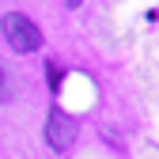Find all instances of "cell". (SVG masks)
<instances>
[{
    "label": "cell",
    "mask_w": 159,
    "mask_h": 159,
    "mask_svg": "<svg viewBox=\"0 0 159 159\" xmlns=\"http://www.w3.org/2000/svg\"><path fill=\"white\" fill-rule=\"evenodd\" d=\"M0 34L8 38V46L15 53H34L38 46H42V30H38V23L27 19L23 11H8L4 19H0Z\"/></svg>",
    "instance_id": "cell-1"
},
{
    "label": "cell",
    "mask_w": 159,
    "mask_h": 159,
    "mask_svg": "<svg viewBox=\"0 0 159 159\" xmlns=\"http://www.w3.org/2000/svg\"><path fill=\"white\" fill-rule=\"evenodd\" d=\"M8 98V80H4V72H0V102Z\"/></svg>",
    "instance_id": "cell-3"
},
{
    "label": "cell",
    "mask_w": 159,
    "mask_h": 159,
    "mask_svg": "<svg viewBox=\"0 0 159 159\" xmlns=\"http://www.w3.org/2000/svg\"><path fill=\"white\" fill-rule=\"evenodd\" d=\"M65 4H68V8H80V4H84V0H65Z\"/></svg>",
    "instance_id": "cell-4"
},
{
    "label": "cell",
    "mask_w": 159,
    "mask_h": 159,
    "mask_svg": "<svg viewBox=\"0 0 159 159\" xmlns=\"http://www.w3.org/2000/svg\"><path fill=\"white\" fill-rule=\"evenodd\" d=\"M72 140H76V121H72L61 106H53L49 117H46V144H49L53 152H68Z\"/></svg>",
    "instance_id": "cell-2"
}]
</instances>
